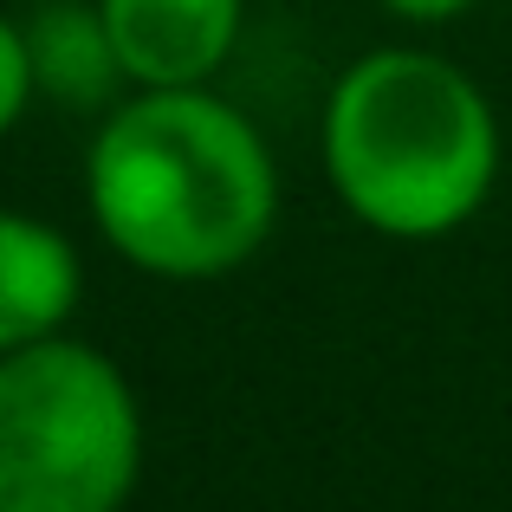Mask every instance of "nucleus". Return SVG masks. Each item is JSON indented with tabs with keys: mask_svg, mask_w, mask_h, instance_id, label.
I'll use <instances>...</instances> for the list:
<instances>
[{
	"mask_svg": "<svg viewBox=\"0 0 512 512\" xmlns=\"http://www.w3.org/2000/svg\"><path fill=\"white\" fill-rule=\"evenodd\" d=\"M85 208L150 279H227L273 240L279 163L240 104L208 85L130 91L85 150Z\"/></svg>",
	"mask_w": 512,
	"mask_h": 512,
	"instance_id": "1",
	"label": "nucleus"
},
{
	"mask_svg": "<svg viewBox=\"0 0 512 512\" xmlns=\"http://www.w3.org/2000/svg\"><path fill=\"white\" fill-rule=\"evenodd\" d=\"M331 195L370 234L441 240L500 182V117L454 59L376 46L350 59L318 117Z\"/></svg>",
	"mask_w": 512,
	"mask_h": 512,
	"instance_id": "2",
	"label": "nucleus"
},
{
	"mask_svg": "<svg viewBox=\"0 0 512 512\" xmlns=\"http://www.w3.org/2000/svg\"><path fill=\"white\" fill-rule=\"evenodd\" d=\"M143 480L130 376L85 338L0 357V512H124Z\"/></svg>",
	"mask_w": 512,
	"mask_h": 512,
	"instance_id": "3",
	"label": "nucleus"
},
{
	"mask_svg": "<svg viewBox=\"0 0 512 512\" xmlns=\"http://www.w3.org/2000/svg\"><path fill=\"white\" fill-rule=\"evenodd\" d=\"M124 85H208L240 46L247 0H98Z\"/></svg>",
	"mask_w": 512,
	"mask_h": 512,
	"instance_id": "4",
	"label": "nucleus"
},
{
	"mask_svg": "<svg viewBox=\"0 0 512 512\" xmlns=\"http://www.w3.org/2000/svg\"><path fill=\"white\" fill-rule=\"evenodd\" d=\"M85 299L78 247L39 214L0 208V357L72 325Z\"/></svg>",
	"mask_w": 512,
	"mask_h": 512,
	"instance_id": "5",
	"label": "nucleus"
},
{
	"mask_svg": "<svg viewBox=\"0 0 512 512\" xmlns=\"http://www.w3.org/2000/svg\"><path fill=\"white\" fill-rule=\"evenodd\" d=\"M26 59H33V91L39 98H59L65 111H111L117 104L124 65L111 52L98 0L91 7H78V0L39 7L26 20Z\"/></svg>",
	"mask_w": 512,
	"mask_h": 512,
	"instance_id": "6",
	"label": "nucleus"
},
{
	"mask_svg": "<svg viewBox=\"0 0 512 512\" xmlns=\"http://www.w3.org/2000/svg\"><path fill=\"white\" fill-rule=\"evenodd\" d=\"M33 98L39 91H33V59H26V26H13L0 13V137L26 117Z\"/></svg>",
	"mask_w": 512,
	"mask_h": 512,
	"instance_id": "7",
	"label": "nucleus"
},
{
	"mask_svg": "<svg viewBox=\"0 0 512 512\" xmlns=\"http://www.w3.org/2000/svg\"><path fill=\"white\" fill-rule=\"evenodd\" d=\"M376 7L409 20V26H448V20H461L467 7H480V0H376Z\"/></svg>",
	"mask_w": 512,
	"mask_h": 512,
	"instance_id": "8",
	"label": "nucleus"
}]
</instances>
